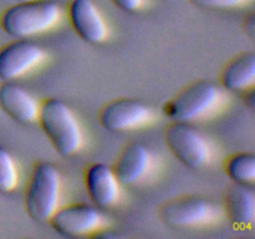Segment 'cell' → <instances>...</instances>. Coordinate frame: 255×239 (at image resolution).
Wrapping results in <instances>:
<instances>
[{
    "instance_id": "6da1fadb",
    "label": "cell",
    "mask_w": 255,
    "mask_h": 239,
    "mask_svg": "<svg viewBox=\"0 0 255 239\" xmlns=\"http://www.w3.org/2000/svg\"><path fill=\"white\" fill-rule=\"evenodd\" d=\"M62 17V7L55 0L16 1L0 16L2 30L15 39H29L56 26Z\"/></svg>"
},
{
    "instance_id": "7a4b0ae2",
    "label": "cell",
    "mask_w": 255,
    "mask_h": 239,
    "mask_svg": "<svg viewBox=\"0 0 255 239\" xmlns=\"http://www.w3.org/2000/svg\"><path fill=\"white\" fill-rule=\"evenodd\" d=\"M37 122L55 151L72 156L81 149L84 133L71 107L60 99H47L40 104Z\"/></svg>"
},
{
    "instance_id": "3957f363",
    "label": "cell",
    "mask_w": 255,
    "mask_h": 239,
    "mask_svg": "<svg viewBox=\"0 0 255 239\" xmlns=\"http://www.w3.org/2000/svg\"><path fill=\"white\" fill-rule=\"evenodd\" d=\"M223 87L209 80H198L184 87L163 107L174 122L194 123L213 115L224 102Z\"/></svg>"
},
{
    "instance_id": "277c9868",
    "label": "cell",
    "mask_w": 255,
    "mask_h": 239,
    "mask_svg": "<svg viewBox=\"0 0 255 239\" xmlns=\"http://www.w3.org/2000/svg\"><path fill=\"white\" fill-rule=\"evenodd\" d=\"M62 178L50 162H39L31 172L25 192V209L31 219L46 222L59 207Z\"/></svg>"
},
{
    "instance_id": "5b68a950",
    "label": "cell",
    "mask_w": 255,
    "mask_h": 239,
    "mask_svg": "<svg viewBox=\"0 0 255 239\" xmlns=\"http://www.w3.org/2000/svg\"><path fill=\"white\" fill-rule=\"evenodd\" d=\"M222 209L216 202L201 196H184L166 202L159 209L164 224L176 229H194L219 221Z\"/></svg>"
},
{
    "instance_id": "8992f818",
    "label": "cell",
    "mask_w": 255,
    "mask_h": 239,
    "mask_svg": "<svg viewBox=\"0 0 255 239\" xmlns=\"http://www.w3.org/2000/svg\"><path fill=\"white\" fill-rule=\"evenodd\" d=\"M164 142L174 157L191 169H201L211 162L209 139L193 123L172 122L164 131Z\"/></svg>"
},
{
    "instance_id": "52a82bcc",
    "label": "cell",
    "mask_w": 255,
    "mask_h": 239,
    "mask_svg": "<svg viewBox=\"0 0 255 239\" xmlns=\"http://www.w3.org/2000/svg\"><path fill=\"white\" fill-rule=\"evenodd\" d=\"M106 216L92 203H74L57 207L50 217L52 229L66 238H79L96 234L105 229Z\"/></svg>"
},
{
    "instance_id": "ba28073f",
    "label": "cell",
    "mask_w": 255,
    "mask_h": 239,
    "mask_svg": "<svg viewBox=\"0 0 255 239\" xmlns=\"http://www.w3.org/2000/svg\"><path fill=\"white\" fill-rule=\"evenodd\" d=\"M153 120V111L137 99L122 97L107 102L101 109L99 121L111 132H126L139 128Z\"/></svg>"
},
{
    "instance_id": "9c48e42d",
    "label": "cell",
    "mask_w": 255,
    "mask_h": 239,
    "mask_svg": "<svg viewBox=\"0 0 255 239\" xmlns=\"http://www.w3.org/2000/svg\"><path fill=\"white\" fill-rule=\"evenodd\" d=\"M44 47L27 39H16L0 47V80L11 81L29 74L45 61Z\"/></svg>"
},
{
    "instance_id": "30bf717a",
    "label": "cell",
    "mask_w": 255,
    "mask_h": 239,
    "mask_svg": "<svg viewBox=\"0 0 255 239\" xmlns=\"http://www.w3.org/2000/svg\"><path fill=\"white\" fill-rule=\"evenodd\" d=\"M67 17L72 29L89 44H102L109 36V25L92 0H71Z\"/></svg>"
},
{
    "instance_id": "8fae6325",
    "label": "cell",
    "mask_w": 255,
    "mask_h": 239,
    "mask_svg": "<svg viewBox=\"0 0 255 239\" xmlns=\"http://www.w3.org/2000/svg\"><path fill=\"white\" fill-rule=\"evenodd\" d=\"M153 164V154L148 147L129 143L122 149L112 168L121 186H134L149 176Z\"/></svg>"
},
{
    "instance_id": "7c38bea8",
    "label": "cell",
    "mask_w": 255,
    "mask_h": 239,
    "mask_svg": "<svg viewBox=\"0 0 255 239\" xmlns=\"http://www.w3.org/2000/svg\"><path fill=\"white\" fill-rule=\"evenodd\" d=\"M85 187L91 203L107 209L117 203L121 194V183L114 168L106 163H94L85 172Z\"/></svg>"
},
{
    "instance_id": "4fadbf2b",
    "label": "cell",
    "mask_w": 255,
    "mask_h": 239,
    "mask_svg": "<svg viewBox=\"0 0 255 239\" xmlns=\"http://www.w3.org/2000/svg\"><path fill=\"white\" fill-rule=\"evenodd\" d=\"M0 109L14 121L30 124L37 121L40 104L27 89L11 80L0 84Z\"/></svg>"
},
{
    "instance_id": "5bb4252c",
    "label": "cell",
    "mask_w": 255,
    "mask_h": 239,
    "mask_svg": "<svg viewBox=\"0 0 255 239\" xmlns=\"http://www.w3.org/2000/svg\"><path fill=\"white\" fill-rule=\"evenodd\" d=\"M224 212L228 221L238 229H249L255 219V194L247 184L233 183L224 196Z\"/></svg>"
},
{
    "instance_id": "9a60e30c",
    "label": "cell",
    "mask_w": 255,
    "mask_h": 239,
    "mask_svg": "<svg viewBox=\"0 0 255 239\" xmlns=\"http://www.w3.org/2000/svg\"><path fill=\"white\" fill-rule=\"evenodd\" d=\"M255 84V54L244 52L232 59L221 74L223 89L233 92H244Z\"/></svg>"
},
{
    "instance_id": "2e32d148",
    "label": "cell",
    "mask_w": 255,
    "mask_h": 239,
    "mask_svg": "<svg viewBox=\"0 0 255 239\" xmlns=\"http://www.w3.org/2000/svg\"><path fill=\"white\" fill-rule=\"evenodd\" d=\"M226 172L233 183L251 186L255 181V156L251 152H239L226 162Z\"/></svg>"
},
{
    "instance_id": "e0dca14e",
    "label": "cell",
    "mask_w": 255,
    "mask_h": 239,
    "mask_svg": "<svg viewBox=\"0 0 255 239\" xmlns=\"http://www.w3.org/2000/svg\"><path fill=\"white\" fill-rule=\"evenodd\" d=\"M19 182L17 164L12 154L0 144V193H10Z\"/></svg>"
},
{
    "instance_id": "ac0fdd59",
    "label": "cell",
    "mask_w": 255,
    "mask_h": 239,
    "mask_svg": "<svg viewBox=\"0 0 255 239\" xmlns=\"http://www.w3.org/2000/svg\"><path fill=\"white\" fill-rule=\"evenodd\" d=\"M196 6L207 10H227L241 7L249 4L252 0H189Z\"/></svg>"
},
{
    "instance_id": "d6986e66",
    "label": "cell",
    "mask_w": 255,
    "mask_h": 239,
    "mask_svg": "<svg viewBox=\"0 0 255 239\" xmlns=\"http://www.w3.org/2000/svg\"><path fill=\"white\" fill-rule=\"evenodd\" d=\"M115 6L126 12L138 11L144 4V0H111Z\"/></svg>"
},
{
    "instance_id": "ffe728a7",
    "label": "cell",
    "mask_w": 255,
    "mask_h": 239,
    "mask_svg": "<svg viewBox=\"0 0 255 239\" xmlns=\"http://www.w3.org/2000/svg\"><path fill=\"white\" fill-rule=\"evenodd\" d=\"M255 17H254V14H251L248 17H247L246 20V30L249 32V34L252 35V36H254V31H255Z\"/></svg>"
},
{
    "instance_id": "44dd1931",
    "label": "cell",
    "mask_w": 255,
    "mask_h": 239,
    "mask_svg": "<svg viewBox=\"0 0 255 239\" xmlns=\"http://www.w3.org/2000/svg\"><path fill=\"white\" fill-rule=\"evenodd\" d=\"M244 92H246V104L248 105L249 109L253 110L254 109V104H255L253 89H249V90H247V91H244Z\"/></svg>"
},
{
    "instance_id": "7402d4cb",
    "label": "cell",
    "mask_w": 255,
    "mask_h": 239,
    "mask_svg": "<svg viewBox=\"0 0 255 239\" xmlns=\"http://www.w3.org/2000/svg\"><path fill=\"white\" fill-rule=\"evenodd\" d=\"M16 1H26V0H16Z\"/></svg>"
}]
</instances>
